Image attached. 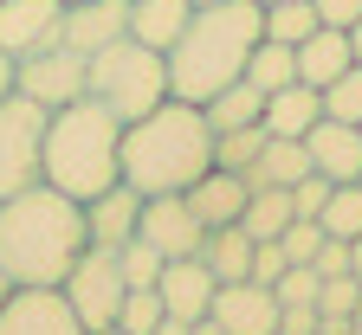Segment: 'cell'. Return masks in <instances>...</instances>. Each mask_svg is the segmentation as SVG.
Here are the masks:
<instances>
[{"mask_svg": "<svg viewBox=\"0 0 362 335\" xmlns=\"http://www.w3.org/2000/svg\"><path fill=\"white\" fill-rule=\"evenodd\" d=\"M252 90H265V97H272V90H285V84H298V65H291V45H279V39H265L259 32V45H252V52H246V71H240Z\"/></svg>", "mask_w": 362, "mask_h": 335, "instance_id": "cell-24", "label": "cell"}, {"mask_svg": "<svg viewBox=\"0 0 362 335\" xmlns=\"http://www.w3.org/2000/svg\"><path fill=\"white\" fill-rule=\"evenodd\" d=\"M59 7H78V0H59Z\"/></svg>", "mask_w": 362, "mask_h": 335, "instance_id": "cell-48", "label": "cell"}, {"mask_svg": "<svg viewBox=\"0 0 362 335\" xmlns=\"http://www.w3.org/2000/svg\"><path fill=\"white\" fill-rule=\"evenodd\" d=\"M317 245H324V226H317V219H291V226L279 232L285 264H310V258H317Z\"/></svg>", "mask_w": 362, "mask_h": 335, "instance_id": "cell-34", "label": "cell"}, {"mask_svg": "<svg viewBox=\"0 0 362 335\" xmlns=\"http://www.w3.org/2000/svg\"><path fill=\"white\" fill-rule=\"evenodd\" d=\"M317 97H324V116H337V123H362V65H349L337 84L317 90Z\"/></svg>", "mask_w": 362, "mask_h": 335, "instance_id": "cell-30", "label": "cell"}, {"mask_svg": "<svg viewBox=\"0 0 362 335\" xmlns=\"http://www.w3.org/2000/svg\"><path fill=\"white\" fill-rule=\"evenodd\" d=\"M59 20H65L59 0H0V52L20 65L45 45H59Z\"/></svg>", "mask_w": 362, "mask_h": 335, "instance_id": "cell-10", "label": "cell"}, {"mask_svg": "<svg viewBox=\"0 0 362 335\" xmlns=\"http://www.w3.org/2000/svg\"><path fill=\"white\" fill-rule=\"evenodd\" d=\"M117 149H123V123L98 104V97H71L59 110H45V135H39V181L71 194L78 207L98 200L104 187H117Z\"/></svg>", "mask_w": 362, "mask_h": 335, "instance_id": "cell-4", "label": "cell"}, {"mask_svg": "<svg viewBox=\"0 0 362 335\" xmlns=\"http://www.w3.org/2000/svg\"><path fill=\"white\" fill-rule=\"evenodd\" d=\"M214 168V129L201 116V104H156L149 116L123 123V149H117V174L136 194H181Z\"/></svg>", "mask_w": 362, "mask_h": 335, "instance_id": "cell-2", "label": "cell"}, {"mask_svg": "<svg viewBox=\"0 0 362 335\" xmlns=\"http://www.w3.org/2000/svg\"><path fill=\"white\" fill-rule=\"evenodd\" d=\"M129 32V0H78V7H65L59 20V45H71L78 59L104 52L110 39Z\"/></svg>", "mask_w": 362, "mask_h": 335, "instance_id": "cell-13", "label": "cell"}, {"mask_svg": "<svg viewBox=\"0 0 362 335\" xmlns=\"http://www.w3.org/2000/svg\"><path fill=\"white\" fill-rule=\"evenodd\" d=\"M310 7H317V20L337 26V32H349V26L362 20V0H310Z\"/></svg>", "mask_w": 362, "mask_h": 335, "instance_id": "cell-37", "label": "cell"}, {"mask_svg": "<svg viewBox=\"0 0 362 335\" xmlns=\"http://www.w3.org/2000/svg\"><path fill=\"white\" fill-rule=\"evenodd\" d=\"M356 187H362V174H356Z\"/></svg>", "mask_w": 362, "mask_h": 335, "instance_id": "cell-50", "label": "cell"}, {"mask_svg": "<svg viewBox=\"0 0 362 335\" xmlns=\"http://www.w3.org/2000/svg\"><path fill=\"white\" fill-rule=\"evenodd\" d=\"M259 7H265V0H259Z\"/></svg>", "mask_w": 362, "mask_h": 335, "instance_id": "cell-51", "label": "cell"}, {"mask_svg": "<svg viewBox=\"0 0 362 335\" xmlns=\"http://www.w3.org/2000/svg\"><path fill=\"white\" fill-rule=\"evenodd\" d=\"M317 116H324V97H317L310 84H285V90H272L265 110H259L265 135H304Z\"/></svg>", "mask_w": 362, "mask_h": 335, "instance_id": "cell-21", "label": "cell"}, {"mask_svg": "<svg viewBox=\"0 0 362 335\" xmlns=\"http://www.w3.org/2000/svg\"><path fill=\"white\" fill-rule=\"evenodd\" d=\"M13 297V277H7V264H0V303H7Z\"/></svg>", "mask_w": 362, "mask_h": 335, "instance_id": "cell-45", "label": "cell"}, {"mask_svg": "<svg viewBox=\"0 0 362 335\" xmlns=\"http://www.w3.org/2000/svg\"><path fill=\"white\" fill-rule=\"evenodd\" d=\"M310 335H356V329H349V322H337V316H317V329H310Z\"/></svg>", "mask_w": 362, "mask_h": 335, "instance_id": "cell-39", "label": "cell"}, {"mask_svg": "<svg viewBox=\"0 0 362 335\" xmlns=\"http://www.w3.org/2000/svg\"><path fill=\"white\" fill-rule=\"evenodd\" d=\"M188 335H220V322H214V316H201V322H188Z\"/></svg>", "mask_w": 362, "mask_h": 335, "instance_id": "cell-43", "label": "cell"}, {"mask_svg": "<svg viewBox=\"0 0 362 335\" xmlns=\"http://www.w3.org/2000/svg\"><path fill=\"white\" fill-rule=\"evenodd\" d=\"M246 174H226V168H207L194 187H181V200H188V213L207 226V232H220V226H240V213H246Z\"/></svg>", "mask_w": 362, "mask_h": 335, "instance_id": "cell-16", "label": "cell"}, {"mask_svg": "<svg viewBox=\"0 0 362 335\" xmlns=\"http://www.w3.org/2000/svg\"><path fill=\"white\" fill-rule=\"evenodd\" d=\"M330 187H337V181H324L317 168H310L304 181H291V187H285V194H291V213H298V219H317V213H324V200H330Z\"/></svg>", "mask_w": 362, "mask_h": 335, "instance_id": "cell-35", "label": "cell"}, {"mask_svg": "<svg viewBox=\"0 0 362 335\" xmlns=\"http://www.w3.org/2000/svg\"><path fill=\"white\" fill-rule=\"evenodd\" d=\"M317 26H324V20H317L310 0H265V7H259V32L279 39V45H298V39H310Z\"/></svg>", "mask_w": 362, "mask_h": 335, "instance_id": "cell-26", "label": "cell"}, {"mask_svg": "<svg viewBox=\"0 0 362 335\" xmlns=\"http://www.w3.org/2000/svg\"><path fill=\"white\" fill-rule=\"evenodd\" d=\"M188 13H194L188 0H129V39L168 52V45L181 39V26H188Z\"/></svg>", "mask_w": 362, "mask_h": 335, "instance_id": "cell-20", "label": "cell"}, {"mask_svg": "<svg viewBox=\"0 0 362 335\" xmlns=\"http://www.w3.org/2000/svg\"><path fill=\"white\" fill-rule=\"evenodd\" d=\"M149 335H188V322H175V316H162V322H156Z\"/></svg>", "mask_w": 362, "mask_h": 335, "instance_id": "cell-40", "label": "cell"}, {"mask_svg": "<svg viewBox=\"0 0 362 335\" xmlns=\"http://www.w3.org/2000/svg\"><path fill=\"white\" fill-rule=\"evenodd\" d=\"M214 291H220V284H214V271L201 258H168L162 277H156V297H162V310L175 322H201L207 303H214Z\"/></svg>", "mask_w": 362, "mask_h": 335, "instance_id": "cell-15", "label": "cell"}, {"mask_svg": "<svg viewBox=\"0 0 362 335\" xmlns=\"http://www.w3.org/2000/svg\"><path fill=\"white\" fill-rule=\"evenodd\" d=\"M356 297H362V284H356L349 271H337V277H317V316H337V322H349Z\"/></svg>", "mask_w": 362, "mask_h": 335, "instance_id": "cell-33", "label": "cell"}, {"mask_svg": "<svg viewBox=\"0 0 362 335\" xmlns=\"http://www.w3.org/2000/svg\"><path fill=\"white\" fill-rule=\"evenodd\" d=\"M279 271H285V252H279V238H252V284H265V291H272V284H279Z\"/></svg>", "mask_w": 362, "mask_h": 335, "instance_id": "cell-36", "label": "cell"}, {"mask_svg": "<svg viewBox=\"0 0 362 335\" xmlns=\"http://www.w3.org/2000/svg\"><path fill=\"white\" fill-rule=\"evenodd\" d=\"M13 90L33 97L39 110H59V104L84 97V59L71 52V45H45V52L13 65Z\"/></svg>", "mask_w": 362, "mask_h": 335, "instance_id": "cell-8", "label": "cell"}, {"mask_svg": "<svg viewBox=\"0 0 362 335\" xmlns=\"http://www.w3.org/2000/svg\"><path fill=\"white\" fill-rule=\"evenodd\" d=\"M310 174V155H304V135H265L259 162L246 168V187H291Z\"/></svg>", "mask_w": 362, "mask_h": 335, "instance_id": "cell-19", "label": "cell"}, {"mask_svg": "<svg viewBox=\"0 0 362 335\" xmlns=\"http://www.w3.org/2000/svg\"><path fill=\"white\" fill-rule=\"evenodd\" d=\"M0 335H90L59 291H13L0 303Z\"/></svg>", "mask_w": 362, "mask_h": 335, "instance_id": "cell-12", "label": "cell"}, {"mask_svg": "<svg viewBox=\"0 0 362 335\" xmlns=\"http://www.w3.org/2000/svg\"><path fill=\"white\" fill-rule=\"evenodd\" d=\"M123 271H117V252L110 245H84L78 252V264L65 271V284H59V297L71 303V316L90 329V335H104V329H117V303H123Z\"/></svg>", "mask_w": 362, "mask_h": 335, "instance_id": "cell-6", "label": "cell"}, {"mask_svg": "<svg viewBox=\"0 0 362 335\" xmlns=\"http://www.w3.org/2000/svg\"><path fill=\"white\" fill-rule=\"evenodd\" d=\"M7 90H13V59L0 52V97H7Z\"/></svg>", "mask_w": 362, "mask_h": 335, "instance_id": "cell-42", "label": "cell"}, {"mask_svg": "<svg viewBox=\"0 0 362 335\" xmlns=\"http://www.w3.org/2000/svg\"><path fill=\"white\" fill-rule=\"evenodd\" d=\"M349 329H356V335H362V297H356V310H349Z\"/></svg>", "mask_w": 362, "mask_h": 335, "instance_id": "cell-46", "label": "cell"}, {"mask_svg": "<svg viewBox=\"0 0 362 335\" xmlns=\"http://www.w3.org/2000/svg\"><path fill=\"white\" fill-rule=\"evenodd\" d=\"M162 252L156 245H143V238H129V245H117V271H123V284L129 291H156V277H162Z\"/></svg>", "mask_w": 362, "mask_h": 335, "instance_id": "cell-29", "label": "cell"}, {"mask_svg": "<svg viewBox=\"0 0 362 335\" xmlns=\"http://www.w3.org/2000/svg\"><path fill=\"white\" fill-rule=\"evenodd\" d=\"M259 110H265V90H252L246 78L220 84L214 97L201 104V116H207V129H214V135H220V129H246V123H259Z\"/></svg>", "mask_w": 362, "mask_h": 335, "instance_id": "cell-23", "label": "cell"}, {"mask_svg": "<svg viewBox=\"0 0 362 335\" xmlns=\"http://www.w3.org/2000/svg\"><path fill=\"white\" fill-rule=\"evenodd\" d=\"M259 149H265V123L220 129V135H214V168H226V174H246V168L259 162Z\"/></svg>", "mask_w": 362, "mask_h": 335, "instance_id": "cell-28", "label": "cell"}, {"mask_svg": "<svg viewBox=\"0 0 362 335\" xmlns=\"http://www.w3.org/2000/svg\"><path fill=\"white\" fill-rule=\"evenodd\" d=\"M291 65H298V84H310V90L337 84V78L356 65V52H349V32H337V26H317L310 39H298V45H291Z\"/></svg>", "mask_w": 362, "mask_h": 335, "instance_id": "cell-18", "label": "cell"}, {"mask_svg": "<svg viewBox=\"0 0 362 335\" xmlns=\"http://www.w3.org/2000/svg\"><path fill=\"white\" fill-rule=\"evenodd\" d=\"M304 155L324 181H356L362 174V129L356 123H337V116H317L304 129Z\"/></svg>", "mask_w": 362, "mask_h": 335, "instance_id": "cell-14", "label": "cell"}, {"mask_svg": "<svg viewBox=\"0 0 362 335\" xmlns=\"http://www.w3.org/2000/svg\"><path fill=\"white\" fill-rule=\"evenodd\" d=\"M317 226H324V238H362V187L356 181H337L324 213H317Z\"/></svg>", "mask_w": 362, "mask_h": 335, "instance_id": "cell-27", "label": "cell"}, {"mask_svg": "<svg viewBox=\"0 0 362 335\" xmlns=\"http://www.w3.org/2000/svg\"><path fill=\"white\" fill-rule=\"evenodd\" d=\"M291 219L298 213H291V194H285V187H252V194H246V213H240V232L246 238H279Z\"/></svg>", "mask_w": 362, "mask_h": 335, "instance_id": "cell-25", "label": "cell"}, {"mask_svg": "<svg viewBox=\"0 0 362 335\" xmlns=\"http://www.w3.org/2000/svg\"><path fill=\"white\" fill-rule=\"evenodd\" d=\"M136 238H143V245H156L162 258H194L201 238H207V226L188 213V200H181V194H143Z\"/></svg>", "mask_w": 362, "mask_h": 335, "instance_id": "cell-9", "label": "cell"}, {"mask_svg": "<svg viewBox=\"0 0 362 335\" xmlns=\"http://www.w3.org/2000/svg\"><path fill=\"white\" fill-rule=\"evenodd\" d=\"M84 97H98L117 123H136L156 104H168V59L156 52V45H136L123 32V39L104 45V52L84 59Z\"/></svg>", "mask_w": 362, "mask_h": 335, "instance_id": "cell-5", "label": "cell"}, {"mask_svg": "<svg viewBox=\"0 0 362 335\" xmlns=\"http://www.w3.org/2000/svg\"><path fill=\"white\" fill-rule=\"evenodd\" d=\"M207 316L220 322V335H272V329H279V297H272L265 284L240 277V284H220V291H214Z\"/></svg>", "mask_w": 362, "mask_h": 335, "instance_id": "cell-11", "label": "cell"}, {"mask_svg": "<svg viewBox=\"0 0 362 335\" xmlns=\"http://www.w3.org/2000/svg\"><path fill=\"white\" fill-rule=\"evenodd\" d=\"M349 277L362 284V238H349Z\"/></svg>", "mask_w": 362, "mask_h": 335, "instance_id": "cell-41", "label": "cell"}, {"mask_svg": "<svg viewBox=\"0 0 362 335\" xmlns=\"http://www.w3.org/2000/svg\"><path fill=\"white\" fill-rule=\"evenodd\" d=\"M349 52H356V65H362V20L349 26Z\"/></svg>", "mask_w": 362, "mask_h": 335, "instance_id": "cell-44", "label": "cell"}, {"mask_svg": "<svg viewBox=\"0 0 362 335\" xmlns=\"http://www.w3.org/2000/svg\"><path fill=\"white\" fill-rule=\"evenodd\" d=\"M259 45V0H214L194 7L181 39L168 45V97L207 104L220 84H233L246 71V52Z\"/></svg>", "mask_w": 362, "mask_h": 335, "instance_id": "cell-3", "label": "cell"}, {"mask_svg": "<svg viewBox=\"0 0 362 335\" xmlns=\"http://www.w3.org/2000/svg\"><path fill=\"white\" fill-rule=\"evenodd\" d=\"M104 335H123V329H104Z\"/></svg>", "mask_w": 362, "mask_h": 335, "instance_id": "cell-49", "label": "cell"}, {"mask_svg": "<svg viewBox=\"0 0 362 335\" xmlns=\"http://www.w3.org/2000/svg\"><path fill=\"white\" fill-rule=\"evenodd\" d=\"M188 7H214V0H188Z\"/></svg>", "mask_w": 362, "mask_h": 335, "instance_id": "cell-47", "label": "cell"}, {"mask_svg": "<svg viewBox=\"0 0 362 335\" xmlns=\"http://www.w3.org/2000/svg\"><path fill=\"white\" fill-rule=\"evenodd\" d=\"M194 258L214 271V284H240V277L252 271V238H246L240 226H220V232L201 238V252H194Z\"/></svg>", "mask_w": 362, "mask_h": 335, "instance_id": "cell-22", "label": "cell"}, {"mask_svg": "<svg viewBox=\"0 0 362 335\" xmlns=\"http://www.w3.org/2000/svg\"><path fill=\"white\" fill-rule=\"evenodd\" d=\"M136 213H143V194H136L129 181L104 187L98 200H84V232H90V245H129L136 238Z\"/></svg>", "mask_w": 362, "mask_h": 335, "instance_id": "cell-17", "label": "cell"}, {"mask_svg": "<svg viewBox=\"0 0 362 335\" xmlns=\"http://www.w3.org/2000/svg\"><path fill=\"white\" fill-rule=\"evenodd\" d=\"M356 129H362V123H356Z\"/></svg>", "mask_w": 362, "mask_h": 335, "instance_id": "cell-52", "label": "cell"}, {"mask_svg": "<svg viewBox=\"0 0 362 335\" xmlns=\"http://www.w3.org/2000/svg\"><path fill=\"white\" fill-rule=\"evenodd\" d=\"M272 297H279V310H317V271L310 264H285L279 284H272Z\"/></svg>", "mask_w": 362, "mask_h": 335, "instance_id": "cell-32", "label": "cell"}, {"mask_svg": "<svg viewBox=\"0 0 362 335\" xmlns=\"http://www.w3.org/2000/svg\"><path fill=\"white\" fill-rule=\"evenodd\" d=\"M310 271H317V277L349 271V238H324V245H317V258H310Z\"/></svg>", "mask_w": 362, "mask_h": 335, "instance_id": "cell-38", "label": "cell"}, {"mask_svg": "<svg viewBox=\"0 0 362 335\" xmlns=\"http://www.w3.org/2000/svg\"><path fill=\"white\" fill-rule=\"evenodd\" d=\"M39 135H45V110L7 90L0 97V200L39 181Z\"/></svg>", "mask_w": 362, "mask_h": 335, "instance_id": "cell-7", "label": "cell"}, {"mask_svg": "<svg viewBox=\"0 0 362 335\" xmlns=\"http://www.w3.org/2000/svg\"><path fill=\"white\" fill-rule=\"evenodd\" d=\"M84 245H90L84 207L59 187L33 181L0 200V264H7L13 291H59Z\"/></svg>", "mask_w": 362, "mask_h": 335, "instance_id": "cell-1", "label": "cell"}, {"mask_svg": "<svg viewBox=\"0 0 362 335\" xmlns=\"http://www.w3.org/2000/svg\"><path fill=\"white\" fill-rule=\"evenodd\" d=\"M162 316H168V310H162L156 291H123V303H117V329H123V335H149Z\"/></svg>", "mask_w": 362, "mask_h": 335, "instance_id": "cell-31", "label": "cell"}]
</instances>
